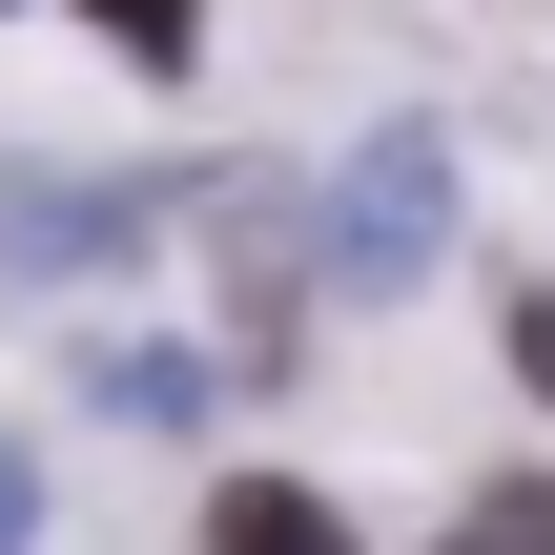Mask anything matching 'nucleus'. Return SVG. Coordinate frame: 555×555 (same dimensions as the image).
<instances>
[{
    "instance_id": "1",
    "label": "nucleus",
    "mask_w": 555,
    "mask_h": 555,
    "mask_svg": "<svg viewBox=\"0 0 555 555\" xmlns=\"http://www.w3.org/2000/svg\"><path fill=\"white\" fill-rule=\"evenodd\" d=\"M433 227H453V165H433V144H412V124H391V144H371V165H350V268H371V288H391V268H433Z\"/></svg>"
},
{
    "instance_id": "2",
    "label": "nucleus",
    "mask_w": 555,
    "mask_h": 555,
    "mask_svg": "<svg viewBox=\"0 0 555 555\" xmlns=\"http://www.w3.org/2000/svg\"><path fill=\"white\" fill-rule=\"evenodd\" d=\"M206 555H350V535H330V494L247 474V494H206Z\"/></svg>"
},
{
    "instance_id": "3",
    "label": "nucleus",
    "mask_w": 555,
    "mask_h": 555,
    "mask_svg": "<svg viewBox=\"0 0 555 555\" xmlns=\"http://www.w3.org/2000/svg\"><path fill=\"white\" fill-rule=\"evenodd\" d=\"M82 21H103L124 62H185V41H206V0H82Z\"/></svg>"
},
{
    "instance_id": "4",
    "label": "nucleus",
    "mask_w": 555,
    "mask_h": 555,
    "mask_svg": "<svg viewBox=\"0 0 555 555\" xmlns=\"http://www.w3.org/2000/svg\"><path fill=\"white\" fill-rule=\"evenodd\" d=\"M453 555H555V494H474V515H453Z\"/></svg>"
},
{
    "instance_id": "5",
    "label": "nucleus",
    "mask_w": 555,
    "mask_h": 555,
    "mask_svg": "<svg viewBox=\"0 0 555 555\" xmlns=\"http://www.w3.org/2000/svg\"><path fill=\"white\" fill-rule=\"evenodd\" d=\"M515 371H535V391H555V288H535V309H515Z\"/></svg>"
},
{
    "instance_id": "6",
    "label": "nucleus",
    "mask_w": 555,
    "mask_h": 555,
    "mask_svg": "<svg viewBox=\"0 0 555 555\" xmlns=\"http://www.w3.org/2000/svg\"><path fill=\"white\" fill-rule=\"evenodd\" d=\"M21 515H41V494H21V453H0V555H21Z\"/></svg>"
}]
</instances>
